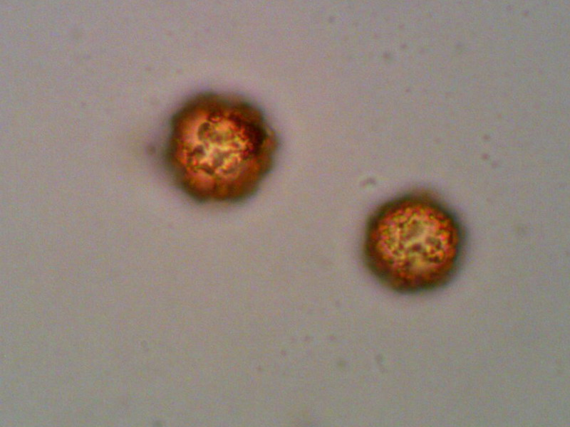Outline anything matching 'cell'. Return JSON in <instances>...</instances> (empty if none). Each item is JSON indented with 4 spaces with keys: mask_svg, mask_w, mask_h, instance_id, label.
Instances as JSON below:
<instances>
[{
    "mask_svg": "<svg viewBox=\"0 0 570 427\" xmlns=\"http://www.w3.org/2000/svg\"><path fill=\"white\" fill-rule=\"evenodd\" d=\"M278 147L256 107L202 94L173 117L165 158L174 183L191 200L232 204L257 192L273 169Z\"/></svg>",
    "mask_w": 570,
    "mask_h": 427,
    "instance_id": "6da1fadb",
    "label": "cell"
},
{
    "mask_svg": "<svg viewBox=\"0 0 570 427\" xmlns=\"http://www.w3.org/2000/svg\"><path fill=\"white\" fill-rule=\"evenodd\" d=\"M467 249V230L458 214L433 191L418 189L373 209L365 223L361 254L380 283L411 295L449 285Z\"/></svg>",
    "mask_w": 570,
    "mask_h": 427,
    "instance_id": "7a4b0ae2",
    "label": "cell"
}]
</instances>
